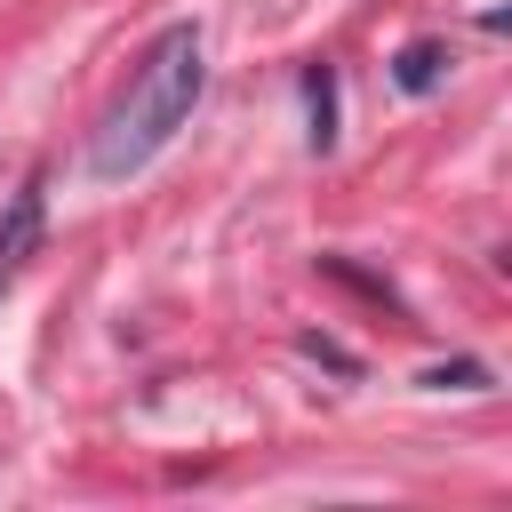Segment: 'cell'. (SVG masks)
I'll return each instance as SVG.
<instances>
[{"mask_svg": "<svg viewBox=\"0 0 512 512\" xmlns=\"http://www.w3.org/2000/svg\"><path fill=\"white\" fill-rule=\"evenodd\" d=\"M40 232H48V192H40V176H24L16 192H8V208H0V296L24 280V264L40 256Z\"/></svg>", "mask_w": 512, "mask_h": 512, "instance_id": "obj_2", "label": "cell"}, {"mask_svg": "<svg viewBox=\"0 0 512 512\" xmlns=\"http://www.w3.org/2000/svg\"><path fill=\"white\" fill-rule=\"evenodd\" d=\"M304 88H312V144L328 152V136H336V128H328V72H312Z\"/></svg>", "mask_w": 512, "mask_h": 512, "instance_id": "obj_4", "label": "cell"}, {"mask_svg": "<svg viewBox=\"0 0 512 512\" xmlns=\"http://www.w3.org/2000/svg\"><path fill=\"white\" fill-rule=\"evenodd\" d=\"M440 80V48H408L400 56V88H432Z\"/></svg>", "mask_w": 512, "mask_h": 512, "instance_id": "obj_3", "label": "cell"}, {"mask_svg": "<svg viewBox=\"0 0 512 512\" xmlns=\"http://www.w3.org/2000/svg\"><path fill=\"white\" fill-rule=\"evenodd\" d=\"M200 88H208V40H200V24H168V32L136 56V72H128V88L112 96V112L96 120V136H88V176H96V184H120V176L152 168V160L176 144V128L192 120Z\"/></svg>", "mask_w": 512, "mask_h": 512, "instance_id": "obj_1", "label": "cell"}]
</instances>
